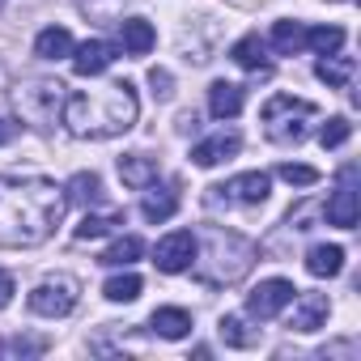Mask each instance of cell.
I'll return each mask as SVG.
<instances>
[{"mask_svg": "<svg viewBox=\"0 0 361 361\" xmlns=\"http://www.w3.org/2000/svg\"><path fill=\"white\" fill-rule=\"evenodd\" d=\"M64 196L51 178L39 174H0V243L35 247L60 226Z\"/></svg>", "mask_w": 361, "mask_h": 361, "instance_id": "1", "label": "cell"}, {"mask_svg": "<svg viewBox=\"0 0 361 361\" xmlns=\"http://www.w3.org/2000/svg\"><path fill=\"white\" fill-rule=\"evenodd\" d=\"M136 115H140V102L128 81H115L106 90H90V94H73L64 102V128L73 136H90V140L128 132L136 123Z\"/></svg>", "mask_w": 361, "mask_h": 361, "instance_id": "2", "label": "cell"}, {"mask_svg": "<svg viewBox=\"0 0 361 361\" xmlns=\"http://www.w3.org/2000/svg\"><path fill=\"white\" fill-rule=\"evenodd\" d=\"M204 243H209L204 264H200V281H204V285H234L238 276H247V268H251V259H255V247H251L243 234L213 226Z\"/></svg>", "mask_w": 361, "mask_h": 361, "instance_id": "3", "label": "cell"}, {"mask_svg": "<svg viewBox=\"0 0 361 361\" xmlns=\"http://www.w3.org/2000/svg\"><path fill=\"white\" fill-rule=\"evenodd\" d=\"M314 115H319L314 102L293 98V94H276V98H268V106H264V132H268V140H276V145H298V140L306 136V128H310Z\"/></svg>", "mask_w": 361, "mask_h": 361, "instance_id": "4", "label": "cell"}, {"mask_svg": "<svg viewBox=\"0 0 361 361\" xmlns=\"http://www.w3.org/2000/svg\"><path fill=\"white\" fill-rule=\"evenodd\" d=\"M60 106H64V85H60V81H30V85L18 90V111H22V119H30L35 128L56 123Z\"/></svg>", "mask_w": 361, "mask_h": 361, "instance_id": "5", "label": "cell"}, {"mask_svg": "<svg viewBox=\"0 0 361 361\" xmlns=\"http://www.w3.org/2000/svg\"><path fill=\"white\" fill-rule=\"evenodd\" d=\"M77 293H81V285H77L73 276H47V281L30 293V310L43 314V319H64V314H73Z\"/></svg>", "mask_w": 361, "mask_h": 361, "instance_id": "6", "label": "cell"}, {"mask_svg": "<svg viewBox=\"0 0 361 361\" xmlns=\"http://www.w3.org/2000/svg\"><path fill=\"white\" fill-rule=\"evenodd\" d=\"M196 251H200V243H196V234L192 230H174V234H166L161 243H157V251H153V264H157V272H188L192 264H196Z\"/></svg>", "mask_w": 361, "mask_h": 361, "instance_id": "7", "label": "cell"}, {"mask_svg": "<svg viewBox=\"0 0 361 361\" xmlns=\"http://www.w3.org/2000/svg\"><path fill=\"white\" fill-rule=\"evenodd\" d=\"M268 188H272V178L264 170H251V174H238L230 178L226 188H209L213 204H264L268 200Z\"/></svg>", "mask_w": 361, "mask_h": 361, "instance_id": "8", "label": "cell"}, {"mask_svg": "<svg viewBox=\"0 0 361 361\" xmlns=\"http://www.w3.org/2000/svg\"><path fill=\"white\" fill-rule=\"evenodd\" d=\"M293 298H298V289H293L289 281H281V276L259 281V285L247 293V314H251V319H276Z\"/></svg>", "mask_w": 361, "mask_h": 361, "instance_id": "9", "label": "cell"}, {"mask_svg": "<svg viewBox=\"0 0 361 361\" xmlns=\"http://www.w3.org/2000/svg\"><path fill=\"white\" fill-rule=\"evenodd\" d=\"M357 213H361V200H357V166H344L340 170V188L327 200V221L340 226V230H353L357 226Z\"/></svg>", "mask_w": 361, "mask_h": 361, "instance_id": "10", "label": "cell"}, {"mask_svg": "<svg viewBox=\"0 0 361 361\" xmlns=\"http://www.w3.org/2000/svg\"><path fill=\"white\" fill-rule=\"evenodd\" d=\"M115 64V47L106 39H85L81 47H73V73L77 77H98Z\"/></svg>", "mask_w": 361, "mask_h": 361, "instance_id": "11", "label": "cell"}, {"mask_svg": "<svg viewBox=\"0 0 361 361\" xmlns=\"http://www.w3.org/2000/svg\"><path fill=\"white\" fill-rule=\"evenodd\" d=\"M238 149H243V136H238V132H217V136H209V140H200V145L192 149V161L209 170V166H221V161H230Z\"/></svg>", "mask_w": 361, "mask_h": 361, "instance_id": "12", "label": "cell"}, {"mask_svg": "<svg viewBox=\"0 0 361 361\" xmlns=\"http://www.w3.org/2000/svg\"><path fill=\"white\" fill-rule=\"evenodd\" d=\"M327 298L323 293H302V298H293V319H289V327L293 331H319L323 327V319H327Z\"/></svg>", "mask_w": 361, "mask_h": 361, "instance_id": "13", "label": "cell"}, {"mask_svg": "<svg viewBox=\"0 0 361 361\" xmlns=\"http://www.w3.org/2000/svg\"><path fill=\"white\" fill-rule=\"evenodd\" d=\"M119 178H123L128 188L145 192L149 183H157V157H145V153H128V157H119Z\"/></svg>", "mask_w": 361, "mask_h": 361, "instance_id": "14", "label": "cell"}, {"mask_svg": "<svg viewBox=\"0 0 361 361\" xmlns=\"http://www.w3.org/2000/svg\"><path fill=\"white\" fill-rule=\"evenodd\" d=\"M149 323H153V331H157L161 340H183V336L192 331V314H188L183 306H157Z\"/></svg>", "mask_w": 361, "mask_h": 361, "instance_id": "15", "label": "cell"}, {"mask_svg": "<svg viewBox=\"0 0 361 361\" xmlns=\"http://www.w3.org/2000/svg\"><path fill=\"white\" fill-rule=\"evenodd\" d=\"M119 39H123V51L128 56H149L153 43H157V30L145 18H128V22H119Z\"/></svg>", "mask_w": 361, "mask_h": 361, "instance_id": "16", "label": "cell"}, {"mask_svg": "<svg viewBox=\"0 0 361 361\" xmlns=\"http://www.w3.org/2000/svg\"><path fill=\"white\" fill-rule=\"evenodd\" d=\"M340 268H344V247H336V243H319V247H310L306 251V272L310 276H340Z\"/></svg>", "mask_w": 361, "mask_h": 361, "instance_id": "17", "label": "cell"}, {"mask_svg": "<svg viewBox=\"0 0 361 361\" xmlns=\"http://www.w3.org/2000/svg\"><path fill=\"white\" fill-rule=\"evenodd\" d=\"M353 73H357V60H353V56H336V51L314 64V77H319L323 85H331V90H344V85L353 81Z\"/></svg>", "mask_w": 361, "mask_h": 361, "instance_id": "18", "label": "cell"}, {"mask_svg": "<svg viewBox=\"0 0 361 361\" xmlns=\"http://www.w3.org/2000/svg\"><path fill=\"white\" fill-rule=\"evenodd\" d=\"M140 213H145V221H170L174 213H178V196L170 192V188H145V200H140Z\"/></svg>", "mask_w": 361, "mask_h": 361, "instance_id": "19", "label": "cell"}, {"mask_svg": "<svg viewBox=\"0 0 361 361\" xmlns=\"http://www.w3.org/2000/svg\"><path fill=\"white\" fill-rule=\"evenodd\" d=\"M64 192H68L64 200H73V204H81V209H94V204H102V200H106L102 178H98V174H85V170L68 178V188H64Z\"/></svg>", "mask_w": 361, "mask_h": 361, "instance_id": "20", "label": "cell"}, {"mask_svg": "<svg viewBox=\"0 0 361 361\" xmlns=\"http://www.w3.org/2000/svg\"><path fill=\"white\" fill-rule=\"evenodd\" d=\"M209 111H213V119H234V115L243 111V85L213 81V90H209Z\"/></svg>", "mask_w": 361, "mask_h": 361, "instance_id": "21", "label": "cell"}, {"mask_svg": "<svg viewBox=\"0 0 361 361\" xmlns=\"http://www.w3.org/2000/svg\"><path fill=\"white\" fill-rule=\"evenodd\" d=\"M35 56H39V60H64V56H73V35H68L64 26H47V30L35 39Z\"/></svg>", "mask_w": 361, "mask_h": 361, "instance_id": "22", "label": "cell"}, {"mask_svg": "<svg viewBox=\"0 0 361 361\" xmlns=\"http://www.w3.org/2000/svg\"><path fill=\"white\" fill-rule=\"evenodd\" d=\"M230 56H234V64H243L247 73H268V56H264V39H259V35H243Z\"/></svg>", "mask_w": 361, "mask_h": 361, "instance_id": "23", "label": "cell"}, {"mask_svg": "<svg viewBox=\"0 0 361 361\" xmlns=\"http://www.w3.org/2000/svg\"><path fill=\"white\" fill-rule=\"evenodd\" d=\"M140 251H145V243H140L136 234H123L119 243H111V247L102 251V259H98V264H106V268H123V264H136V259H140Z\"/></svg>", "mask_w": 361, "mask_h": 361, "instance_id": "24", "label": "cell"}, {"mask_svg": "<svg viewBox=\"0 0 361 361\" xmlns=\"http://www.w3.org/2000/svg\"><path fill=\"white\" fill-rule=\"evenodd\" d=\"M272 47H276L281 56L302 51V47H306V26H302V22H276V26H272Z\"/></svg>", "mask_w": 361, "mask_h": 361, "instance_id": "25", "label": "cell"}, {"mask_svg": "<svg viewBox=\"0 0 361 361\" xmlns=\"http://www.w3.org/2000/svg\"><path fill=\"white\" fill-rule=\"evenodd\" d=\"M217 331H221V340H226L230 348H255V344H259V331H251L238 314H226Z\"/></svg>", "mask_w": 361, "mask_h": 361, "instance_id": "26", "label": "cell"}, {"mask_svg": "<svg viewBox=\"0 0 361 361\" xmlns=\"http://www.w3.org/2000/svg\"><path fill=\"white\" fill-rule=\"evenodd\" d=\"M115 226H123V213H111V217H94V213H85V217H81V226L73 230V238H77V243H90V238L111 234Z\"/></svg>", "mask_w": 361, "mask_h": 361, "instance_id": "27", "label": "cell"}, {"mask_svg": "<svg viewBox=\"0 0 361 361\" xmlns=\"http://www.w3.org/2000/svg\"><path fill=\"white\" fill-rule=\"evenodd\" d=\"M306 47H314L319 56H331L344 47V30L340 26H314V30H306Z\"/></svg>", "mask_w": 361, "mask_h": 361, "instance_id": "28", "label": "cell"}, {"mask_svg": "<svg viewBox=\"0 0 361 361\" xmlns=\"http://www.w3.org/2000/svg\"><path fill=\"white\" fill-rule=\"evenodd\" d=\"M102 293H106L111 302H136V298H140V276H132V272L111 276V281L102 285Z\"/></svg>", "mask_w": 361, "mask_h": 361, "instance_id": "29", "label": "cell"}, {"mask_svg": "<svg viewBox=\"0 0 361 361\" xmlns=\"http://www.w3.org/2000/svg\"><path fill=\"white\" fill-rule=\"evenodd\" d=\"M348 136H353V123H348L344 115H336V119H327V123L319 128V145H323V149H340Z\"/></svg>", "mask_w": 361, "mask_h": 361, "instance_id": "30", "label": "cell"}, {"mask_svg": "<svg viewBox=\"0 0 361 361\" xmlns=\"http://www.w3.org/2000/svg\"><path fill=\"white\" fill-rule=\"evenodd\" d=\"M276 174L285 178V183H293V188H310V183H319V170H314V166H293V161H285Z\"/></svg>", "mask_w": 361, "mask_h": 361, "instance_id": "31", "label": "cell"}, {"mask_svg": "<svg viewBox=\"0 0 361 361\" xmlns=\"http://www.w3.org/2000/svg\"><path fill=\"white\" fill-rule=\"evenodd\" d=\"M149 85H153V94H157V98H170V94H174V90H170L174 81H170V73H166V68H153V73H149Z\"/></svg>", "mask_w": 361, "mask_h": 361, "instance_id": "32", "label": "cell"}, {"mask_svg": "<svg viewBox=\"0 0 361 361\" xmlns=\"http://www.w3.org/2000/svg\"><path fill=\"white\" fill-rule=\"evenodd\" d=\"M43 348H47L43 340H22V336L13 340V353H22V357H35V353H43Z\"/></svg>", "mask_w": 361, "mask_h": 361, "instance_id": "33", "label": "cell"}, {"mask_svg": "<svg viewBox=\"0 0 361 361\" xmlns=\"http://www.w3.org/2000/svg\"><path fill=\"white\" fill-rule=\"evenodd\" d=\"M13 302V276L9 272H0V310H5Z\"/></svg>", "mask_w": 361, "mask_h": 361, "instance_id": "34", "label": "cell"}, {"mask_svg": "<svg viewBox=\"0 0 361 361\" xmlns=\"http://www.w3.org/2000/svg\"><path fill=\"white\" fill-rule=\"evenodd\" d=\"M13 136H18V123L13 119H0V145H9Z\"/></svg>", "mask_w": 361, "mask_h": 361, "instance_id": "35", "label": "cell"}, {"mask_svg": "<svg viewBox=\"0 0 361 361\" xmlns=\"http://www.w3.org/2000/svg\"><path fill=\"white\" fill-rule=\"evenodd\" d=\"M0 5H5V0H0Z\"/></svg>", "mask_w": 361, "mask_h": 361, "instance_id": "36", "label": "cell"}]
</instances>
